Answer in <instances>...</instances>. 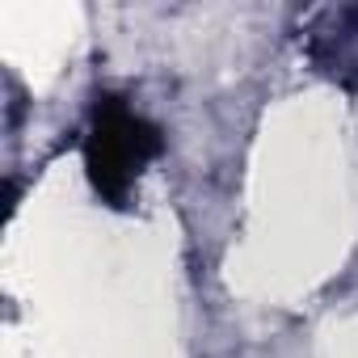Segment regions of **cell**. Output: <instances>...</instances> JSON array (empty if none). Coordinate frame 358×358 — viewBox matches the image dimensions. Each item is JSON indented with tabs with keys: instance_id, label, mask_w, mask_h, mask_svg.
Listing matches in <instances>:
<instances>
[{
	"instance_id": "obj_1",
	"label": "cell",
	"mask_w": 358,
	"mask_h": 358,
	"mask_svg": "<svg viewBox=\"0 0 358 358\" xmlns=\"http://www.w3.org/2000/svg\"><path fill=\"white\" fill-rule=\"evenodd\" d=\"M164 148L160 131L135 114L122 97H97L93 118H89V135H85V169H89V182L93 190L122 207L135 177L143 173L148 160H156Z\"/></svg>"
},
{
	"instance_id": "obj_2",
	"label": "cell",
	"mask_w": 358,
	"mask_h": 358,
	"mask_svg": "<svg viewBox=\"0 0 358 358\" xmlns=\"http://www.w3.org/2000/svg\"><path fill=\"white\" fill-rule=\"evenodd\" d=\"M308 55L333 80L358 89V9H329L308 30Z\"/></svg>"
}]
</instances>
